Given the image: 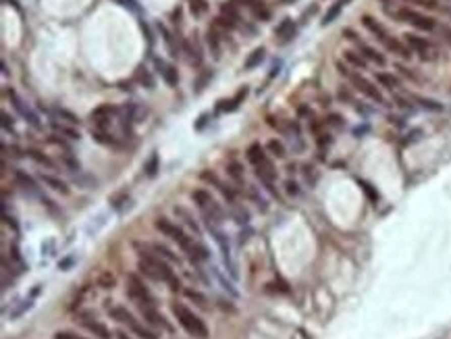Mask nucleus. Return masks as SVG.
I'll return each instance as SVG.
<instances>
[{
  "label": "nucleus",
  "instance_id": "3",
  "mask_svg": "<svg viewBox=\"0 0 451 339\" xmlns=\"http://www.w3.org/2000/svg\"><path fill=\"white\" fill-rule=\"evenodd\" d=\"M391 17H395L397 21H404V23H410L412 27L420 29V31H435L437 29V21L432 17H426L414 9H393L389 13Z\"/></svg>",
  "mask_w": 451,
  "mask_h": 339
},
{
  "label": "nucleus",
  "instance_id": "50",
  "mask_svg": "<svg viewBox=\"0 0 451 339\" xmlns=\"http://www.w3.org/2000/svg\"><path fill=\"white\" fill-rule=\"evenodd\" d=\"M235 216H237V223H248V212L246 210L235 208Z\"/></svg>",
  "mask_w": 451,
  "mask_h": 339
},
{
  "label": "nucleus",
  "instance_id": "51",
  "mask_svg": "<svg viewBox=\"0 0 451 339\" xmlns=\"http://www.w3.org/2000/svg\"><path fill=\"white\" fill-rule=\"evenodd\" d=\"M54 339H83V337H77V335L67 333V331H59V333L54 335Z\"/></svg>",
  "mask_w": 451,
  "mask_h": 339
},
{
  "label": "nucleus",
  "instance_id": "52",
  "mask_svg": "<svg viewBox=\"0 0 451 339\" xmlns=\"http://www.w3.org/2000/svg\"><path fill=\"white\" fill-rule=\"evenodd\" d=\"M328 123H333L335 127H341L343 125V119L339 115H331V117H328Z\"/></svg>",
  "mask_w": 451,
  "mask_h": 339
},
{
  "label": "nucleus",
  "instance_id": "19",
  "mask_svg": "<svg viewBox=\"0 0 451 339\" xmlns=\"http://www.w3.org/2000/svg\"><path fill=\"white\" fill-rule=\"evenodd\" d=\"M248 160H250L254 166H258L260 162H264V160H266L264 148L260 146V144H252V146L248 148Z\"/></svg>",
  "mask_w": 451,
  "mask_h": 339
},
{
  "label": "nucleus",
  "instance_id": "8",
  "mask_svg": "<svg viewBox=\"0 0 451 339\" xmlns=\"http://www.w3.org/2000/svg\"><path fill=\"white\" fill-rule=\"evenodd\" d=\"M140 312L144 314V320L148 325H152V327H156V329H164V331H171V325L166 323V318L156 310V306L154 304H140Z\"/></svg>",
  "mask_w": 451,
  "mask_h": 339
},
{
  "label": "nucleus",
  "instance_id": "35",
  "mask_svg": "<svg viewBox=\"0 0 451 339\" xmlns=\"http://www.w3.org/2000/svg\"><path fill=\"white\" fill-rule=\"evenodd\" d=\"M183 50H185V52L189 54V61H192V63H196V65H198V63L202 61V56H200V50H198L196 46H192V44H189L187 40L183 42Z\"/></svg>",
  "mask_w": 451,
  "mask_h": 339
},
{
  "label": "nucleus",
  "instance_id": "47",
  "mask_svg": "<svg viewBox=\"0 0 451 339\" xmlns=\"http://www.w3.org/2000/svg\"><path fill=\"white\" fill-rule=\"evenodd\" d=\"M206 0H192V13L194 15H202L206 11Z\"/></svg>",
  "mask_w": 451,
  "mask_h": 339
},
{
  "label": "nucleus",
  "instance_id": "17",
  "mask_svg": "<svg viewBox=\"0 0 451 339\" xmlns=\"http://www.w3.org/2000/svg\"><path fill=\"white\" fill-rule=\"evenodd\" d=\"M40 181L42 183H46L48 188H52L54 192H61V194H69V188H67V183L65 181H61L59 177H54V175H48V173H40Z\"/></svg>",
  "mask_w": 451,
  "mask_h": 339
},
{
  "label": "nucleus",
  "instance_id": "13",
  "mask_svg": "<svg viewBox=\"0 0 451 339\" xmlns=\"http://www.w3.org/2000/svg\"><path fill=\"white\" fill-rule=\"evenodd\" d=\"M154 63H156V69L160 71L162 79H164V81L168 83V86H177V81H179V75H177V71H175V67H173V65H168V63H164V61H160V59H156Z\"/></svg>",
  "mask_w": 451,
  "mask_h": 339
},
{
  "label": "nucleus",
  "instance_id": "53",
  "mask_svg": "<svg viewBox=\"0 0 451 339\" xmlns=\"http://www.w3.org/2000/svg\"><path fill=\"white\" fill-rule=\"evenodd\" d=\"M100 283L104 285V287H110L112 283H115V277L112 275H102V279H100Z\"/></svg>",
  "mask_w": 451,
  "mask_h": 339
},
{
  "label": "nucleus",
  "instance_id": "1",
  "mask_svg": "<svg viewBox=\"0 0 451 339\" xmlns=\"http://www.w3.org/2000/svg\"><path fill=\"white\" fill-rule=\"evenodd\" d=\"M135 248L140 250V270H142V273L146 277L154 279V281H164V283H168L171 290L177 292L179 287H181V283L175 277V273L171 270V266L166 264V260L162 256H158L156 252H150L148 246L142 248L140 244H135Z\"/></svg>",
  "mask_w": 451,
  "mask_h": 339
},
{
  "label": "nucleus",
  "instance_id": "28",
  "mask_svg": "<svg viewBox=\"0 0 451 339\" xmlns=\"http://www.w3.org/2000/svg\"><path fill=\"white\" fill-rule=\"evenodd\" d=\"M183 294H185L187 300H192L194 304H198L200 308H208V300H206V296H202L200 292H196V290H185Z\"/></svg>",
  "mask_w": 451,
  "mask_h": 339
},
{
  "label": "nucleus",
  "instance_id": "41",
  "mask_svg": "<svg viewBox=\"0 0 451 339\" xmlns=\"http://www.w3.org/2000/svg\"><path fill=\"white\" fill-rule=\"evenodd\" d=\"M341 3H337V5H333V9L328 11L326 15H324V19H322V25H328V23H333L335 19H337V15H339V11H341Z\"/></svg>",
  "mask_w": 451,
  "mask_h": 339
},
{
  "label": "nucleus",
  "instance_id": "4",
  "mask_svg": "<svg viewBox=\"0 0 451 339\" xmlns=\"http://www.w3.org/2000/svg\"><path fill=\"white\" fill-rule=\"evenodd\" d=\"M154 227L158 229L162 235L171 237L173 242H177V244H179V248H181L183 252H185L189 246H192V242H194V237H187V235H185V231H183L179 225H175L173 221H168V218H156Z\"/></svg>",
  "mask_w": 451,
  "mask_h": 339
},
{
  "label": "nucleus",
  "instance_id": "37",
  "mask_svg": "<svg viewBox=\"0 0 451 339\" xmlns=\"http://www.w3.org/2000/svg\"><path fill=\"white\" fill-rule=\"evenodd\" d=\"M252 11H254V15L258 17L260 21H266V19H270V11H268L262 3H256V5L252 7Z\"/></svg>",
  "mask_w": 451,
  "mask_h": 339
},
{
  "label": "nucleus",
  "instance_id": "36",
  "mask_svg": "<svg viewBox=\"0 0 451 339\" xmlns=\"http://www.w3.org/2000/svg\"><path fill=\"white\" fill-rule=\"evenodd\" d=\"M27 156H29L31 160H36L38 164H46V166H52L50 158H48V156H44L40 150H27Z\"/></svg>",
  "mask_w": 451,
  "mask_h": 339
},
{
  "label": "nucleus",
  "instance_id": "16",
  "mask_svg": "<svg viewBox=\"0 0 451 339\" xmlns=\"http://www.w3.org/2000/svg\"><path fill=\"white\" fill-rule=\"evenodd\" d=\"M385 48L387 50H391V52H395V54H400L402 59H410L412 56V52H410V48L408 46H404L397 38H393V36H389L387 38V42H385Z\"/></svg>",
  "mask_w": 451,
  "mask_h": 339
},
{
  "label": "nucleus",
  "instance_id": "33",
  "mask_svg": "<svg viewBox=\"0 0 451 339\" xmlns=\"http://www.w3.org/2000/svg\"><path fill=\"white\" fill-rule=\"evenodd\" d=\"M92 135H94V140L100 142V144H108V146H115L117 144V140L112 138V135H108L104 129H92Z\"/></svg>",
  "mask_w": 451,
  "mask_h": 339
},
{
  "label": "nucleus",
  "instance_id": "31",
  "mask_svg": "<svg viewBox=\"0 0 451 339\" xmlns=\"http://www.w3.org/2000/svg\"><path fill=\"white\" fill-rule=\"evenodd\" d=\"M262 61H264V48H256L246 61V69H254V67L260 65Z\"/></svg>",
  "mask_w": 451,
  "mask_h": 339
},
{
  "label": "nucleus",
  "instance_id": "11",
  "mask_svg": "<svg viewBox=\"0 0 451 339\" xmlns=\"http://www.w3.org/2000/svg\"><path fill=\"white\" fill-rule=\"evenodd\" d=\"M81 327L85 329V331H90L94 337H100V339H110V331L104 327L102 323H98L96 318H92V316H83L81 318Z\"/></svg>",
  "mask_w": 451,
  "mask_h": 339
},
{
  "label": "nucleus",
  "instance_id": "57",
  "mask_svg": "<svg viewBox=\"0 0 451 339\" xmlns=\"http://www.w3.org/2000/svg\"><path fill=\"white\" fill-rule=\"evenodd\" d=\"M281 3H293V0H281Z\"/></svg>",
  "mask_w": 451,
  "mask_h": 339
},
{
  "label": "nucleus",
  "instance_id": "10",
  "mask_svg": "<svg viewBox=\"0 0 451 339\" xmlns=\"http://www.w3.org/2000/svg\"><path fill=\"white\" fill-rule=\"evenodd\" d=\"M362 25L366 27V29L372 33V36L378 40V42H383V44H385V42H387V38L391 36V33L385 29V25L380 23V21H376L374 17H370V15H364V17H362Z\"/></svg>",
  "mask_w": 451,
  "mask_h": 339
},
{
  "label": "nucleus",
  "instance_id": "39",
  "mask_svg": "<svg viewBox=\"0 0 451 339\" xmlns=\"http://www.w3.org/2000/svg\"><path fill=\"white\" fill-rule=\"evenodd\" d=\"M404 3L418 5V7H422V9H430V11L439 9V0H404Z\"/></svg>",
  "mask_w": 451,
  "mask_h": 339
},
{
  "label": "nucleus",
  "instance_id": "29",
  "mask_svg": "<svg viewBox=\"0 0 451 339\" xmlns=\"http://www.w3.org/2000/svg\"><path fill=\"white\" fill-rule=\"evenodd\" d=\"M266 150L270 152L272 156H276V158H285V154H287V152H285V146H283L279 140H270V142L266 144Z\"/></svg>",
  "mask_w": 451,
  "mask_h": 339
},
{
  "label": "nucleus",
  "instance_id": "45",
  "mask_svg": "<svg viewBox=\"0 0 451 339\" xmlns=\"http://www.w3.org/2000/svg\"><path fill=\"white\" fill-rule=\"evenodd\" d=\"M216 188L220 190V194H222L224 198H227L229 202H235V192H233V190L229 188V185H224V183H220V181H218V185H216Z\"/></svg>",
  "mask_w": 451,
  "mask_h": 339
},
{
  "label": "nucleus",
  "instance_id": "15",
  "mask_svg": "<svg viewBox=\"0 0 451 339\" xmlns=\"http://www.w3.org/2000/svg\"><path fill=\"white\" fill-rule=\"evenodd\" d=\"M358 48H360V54L366 59V61H372L374 65H378V67H383L385 63H387V59L378 52V50H374V48H370L368 44H364V42H360L358 44Z\"/></svg>",
  "mask_w": 451,
  "mask_h": 339
},
{
  "label": "nucleus",
  "instance_id": "27",
  "mask_svg": "<svg viewBox=\"0 0 451 339\" xmlns=\"http://www.w3.org/2000/svg\"><path fill=\"white\" fill-rule=\"evenodd\" d=\"M135 79L140 81L142 86H146V88H154V77L150 75L148 69H144V67H140V69L135 71Z\"/></svg>",
  "mask_w": 451,
  "mask_h": 339
},
{
  "label": "nucleus",
  "instance_id": "42",
  "mask_svg": "<svg viewBox=\"0 0 451 339\" xmlns=\"http://www.w3.org/2000/svg\"><path fill=\"white\" fill-rule=\"evenodd\" d=\"M57 115L63 117V119H67V123H71V125H77L79 123V117H75L73 112H69L65 108H57Z\"/></svg>",
  "mask_w": 451,
  "mask_h": 339
},
{
  "label": "nucleus",
  "instance_id": "55",
  "mask_svg": "<svg viewBox=\"0 0 451 339\" xmlns=\"http://www.w3.org/2000/svg\"><path fill=\"white\" fill-rule=\"evenodd\" d=\"M117 339H131V337L125 331H117Z\"/></svg>",
  "mask_w": 451,
  "mask_h": 339
},
{
  "label": "nucleus",
  "instance_id": "25",
  "mask_svg": "<svg viewBox=\"0 0 451 339\" xmlns=\"http://www.w3.org/2000/svg\"><path fill=\"white\" fill-rule=\"evenodd\" d=\"M160 33L164 36V44H166V48H168V52L173 54V56H177V52H179V48H177V44H175V36L164 27V25H160Z\"/></svg>",
  "mask_w": 451,
  "mask_h": 339
},
{
  "label": "nucleus",
  "instance_id": "6",
  "mask_svg": "<svg viewBox=\"0 0 451 339\" xmlns=\"http://www.w3.org/2000/svg\"><path fill=\"white\" fill-rule=\"evenodd\" d=\"M348 79L352 81V86H354L360 94H364L366 98L374 100V102H378V104H383V102H385L383 94H380V92H378V88H374V83H372V81H368L366 77H362L360 73L350 71V73H348Z\"/></svg>",
  "mask_w": 451,
  "mask_h": 339
},
{
  "label": "nucleus",
  "instance_id": "30",
  "mask_svg": "<svg viewBox=\"0 0 451 339\" xmlns=\"http://www.w3.org/2000/svg\"><path fill=\"white\" fill-rule=\"evenodd\" d=\"M220 13H222V17H227V19H231V21H239V11H237L235 3L220 5Z\"/></svg>",
  "mask_w": 451,
  "mask_h": 339
},
{
  "label": "nucleus",
  "instance_id": "21",
  "mask_svg": "<svg viewBox=\"0 0 451 339\" xmlns=\"http://www.w3.org/2000/svg\"><path fill=\"white\" fill-rule=\"evenodd\" d=\"M274 33H276L279 38H283V40H289V38H293V33H296V25H293L291 19H283L281 25L276 27Z\"/></svg>",
  "mask_w": 451,
  "mask_h": 339
},
{
  "label": "nucleus",
  "instance_id": "9",
  "mask_svg": "<svg viewBox=\"0 0 451 339\" xmlns=\"http://www.w3.org/2000/svg\"><path fill=\"white\" fill-rule=\"evenodd\" d=\"M117 115V108L110 106V104H102L98 106L96 110H92V121L96 123V129H106L110 125V117Z\"/></svg>",
  "mask_w": 451,
  "mask_h": 339
},
{
  "label": "nucleus",
  "instance_id": "5",
  "mask_svg": "<svg viewBox=\"0 0 451 339\" xmlns=\"http://www.w3.org/2000/svg\"><path fill=\"white\" fill-rule=\"evenodd\" d=\"M404 38H406L408 48L414 50V52L418 54L422 61H435L437 59V48H435V44H432L430 40L416 36V33H406Z\"/></svg>",
  "mask_w": 451,
  "mask_h": 339
},
{
  "label": "nucleus",
  "instance_id": "32",
  "mask_svg": "<svg viewBox=\"0 0 451 339\" xmlns=\"http://www.w3.org/2000/svg\"><path fill=\"white\" fill-rule=\"evenodd\" d=\"M131 331H133L137 337H140V339H158V335H156L152 329H148V327H144V325H137V323L131 327Z\"/></svg>",
  "mask_w": 451,
  "mask_h": 339
},
{
  "label": "nucleus",
  "instance_id": "22",
  "mask_svg": "<svg viewBox=\"0 0 451 339\" xmlns=\"http://www.w3.org/2000/svg\"><path fill=\"white\" fill-rule=\"evenodd\" d=\"M412 100H414V102H418L426 110H432V112H441L443 110V104L437 102V100H428V98H422V96H412Z\"/></svg>",
  "mask_w": 451,
  "mask_h": 339
},
{
  "label": "nucleus",
  "instance_id": "34",
  "mask_svg": "<svg viewBox=\"0 0 451 339\" xmlns=\"http://www.w3.org/2000/svg\"><path fill=\"white\" fill-rule=\"evenodd\" d=\"M227 173L237 181V183H244V166H241L239 162H231L227 166Z\"/></svg>",
  "mask_w": 451,
  "mask_h": 339
},
{
  "label": "nucleus",
  "instance_id": "46",
  "mask_svg": "<svg viewBox=\"0 0 451 339\" xmlns=\"http://www.w3.org/2000/svg\"><path fill=\"white\" fill-rule=\"evenodd\" d=\"M63 162H65V164H67L69 168H71L73 173H75V171H79V162H77V160H75V158H73L71 154H63Z\"/></svg>",
  "mask_w": 451,
  "mask_h": 339
},
{
  "label": "nucleus",
  "instance_id": "43",
  "mask_svg": "<svg viewBox=\"0 0 451 339\" xmlns=\"http://www.w3.org/2000/svg\"><path fill=\"white\" fill-rule=\"evenodd\" d=\"M175 212L183 216V221H185V225H189V227H192L194 231H198V223L194 221V218H192V216H189V212H187V210H183V208H175Z\"/></svg>",
  "mask_w": 451,
  "mask_h": 339
},
{
  "label": "nucleus",
  "instance_id": "49",
  "mask_svg": "<svg viewBox=\"0 0 451 339\" xmlns=\"http://www.w3.org/2000/svg\"><path fill=\"white\" fill-rule=\"evenodd\" d=\"M343 38H348L350 42L360 44V40H358V36H356V31H354V29H343Z\"/></svg>",
  "mask_w": 451,
  "mask_h": 339
},
{
  "label": "nucleus",
  "instance_id": "18",
  "mask_svg": "<svg viewBox=\"0 0 451 339\" xmlns=\"http://www.w3.org/2000/svg\"><path fill=\"white\" fill-rule=\"evenodd\" d=\"M246 96H248V88H241V90L229 100V102H218V108H220V110H227V112H233V110H237V106H239L241 102H244V98H246Z\"/></svg>",
  "mask_w": 451,
  "mask_h": 339
},
{
  "label": "nucleus",
  "instance_id": "56",
  "mask_svg": "<svg viewBox=\"0 0 451 339\" xmlns=\"http://www.w3.org/2000/svg\"><path fill=\"white\" fill-rule=\"evenodd\" d=\"M5 3H11V5H13L15 9H17V0H5Z\"/></svg>",
  "mask_w": 451,
  "mask_h": 339
},
{
  "label": "nucleus",
  "instance_id": "14",
  "mask_svg": "<svg viewBox=\"0 0 451 339\" xmlns=\"http://www.w3.org/2000/svg\"><path fill=\"white\" fill-rule=\"evenodd\" d=\"M108 314H110L112 320H117V323H123V325H127V327H133V325H135L133 314H131L125 306H112V308H108Z\"/></svg>",
  "mask_w": 451,
  "mask_h": 339
},
{
  "label": "nucleus",
  "instance_id": "20",
  "mask_svg": "<svg viewBox=\"0 0 451 339\" xmlns=\"http://www.w3.org/2000/svg\"><path fill=\"white\" fill-rule=\"evenodd\" d=\"M376 81L380 83L383 88H389V90H397L400 88V79H397L395 75H391V73H376Z\"/></svg>",
  "mask_w": 451,
  "mask_h": 339
},
{
  "label": "nucleus",
  "instance_id": "2",
  "mask_svg": "<svg viewBox=\"0 0 451 339\" xmlns=\"http://www.w3.org/2000/svg\"><path fill=\"white\" fill-rule=\"evenodd\" d=\"M173 314L179 320V325L192 335V337H198V339H206L208 337V329L204 325V320L200 316H196L189 308H185L183 304H173L171 306Z\"/></svg>",
  "mask_w": 451,
  "mask_h": 339
},
{
  "label": "nucleus",
  "instance_id": "24",
  "mask_svg": "<svg viewBox=\"0 0 451 339\" xmlns=\"http://www.w3.org/2000/svg\"><path fill=\"white\" fill-rule=\"evenodd\" d=\"M15 179H17V183H21L25 190H29V192H38V185H36V181H33L27 173H23V171H17V173H15Z\"/></svg>",
  "mask_w": 451,
  "mask_h": 339
},
{
  "label": "nucleus",
  "instance_id": "23",
  "mask_svg": "<svg viewBox=\"0 0 451 339\" xmlns=\"http://www.w3.org/2000/svg\"><path fill=\"white\" fill-rule=\"evenodd\" d=\"M343 59L348 61L350 65H354L356 69H366V59H364L362 54H358V52H354V50H345Z\"/></svg>",
  "mask_w": 451,
  "mask_h": 339
},
{
  "label": "nucleus",
  "instance_id": "48",
  "mask_svg": "<svg viewBox=\"0 0 451 339\" xmlns=\"http://www.w3.org/2000/svg\"><path fill=\"white\" fill-rule=\"evenodd\" d=\"M285 188H287V194L289 196H300V185L296 181H287Z\"/></svg>",
  "mask_w": 451,
  "mask_h": 339
},
{
  "label": "nucleus",
  "instance_id": "12",
  "mask_svg": "<svg viewBox=\"0 0 451 339\" xmlns=\"http://www.w3.org/2000/svg\"><path fill=\"white\" fill-rule=\"evenodd\" d=\"M9 98L13 100L15 108L19 110V112H21V115H23V117L27 119V121H29V123H31L33 127H36V129H40V121H38V117H36V115H33V112L29 110V106H25V102H23V100H21L19 96H17L15 92H9Z\"/></svg>",
  "mask_w": 451,
  "mask_h": 339
},
{
  "label": "nucleus",
  "instance_id": "54",
  "mask_svg": "<svg viewBox=\"0 0 451 339\" xmlns=\"http://www.w3.org/2000/svg\"><path fill=\"white\" fill-rule=\"evenodd\" d=\"M3 127L5 129H13V119L7 112H3Z\"/></svg>",
  "mask_w": 451,
  "mask_h": 339
},
{
  "label": "nucleus",
  "instance_id": "44",
  "mask_svg": "<svg viewBox=\"0 0 451 339\" xmlns=\"http://www.w3.org/2000/svg\"><path fill=\"white\" fill-rule=\"evenodd\" d=\"M360 188H362V192L366 194V196H368V198H370L372 202H376V200H378V194H376V192L372 190V185H370V183H366V181H360Z\"/></svg>",
  "mask_w": 451,
  "mask_h": 339
},
{
  "label": "nucleus",
  "instance_id": "38",
  "mask_svg": "<svg viewBox=\"0 0 451 339\" xmlns=\"http://www.w3.org/2000/svg\"><path fill=\"white\" fill-rule=\"evenodd\" d=\"M52 127H54L59 133L67 135L69 140H79V133H77L75 129H71V127H65V125H59V123H52Z\"/></svg>",
  "mask_w": 451,
  "mask_h": 339
},
{
  "label": "nucleus",
  "instance_id": "26",
  "mask_svg": "<svg viewBox=\"0 0 451 339\" xmlns=\"http://www.w3.org/2000/svg\"><path fill=\"white\" fill-rule=\"evenodd\" d=\"M150 248H152L156 254H158V256H162L164 260H168V262H179V258H177L175 254H173L166 246H162V244H154V246H150Z\"/></svg>",
  "mask_w": 451,
  "mask_h": 339
},
{
  "label": "nucleus",
  "instance_id": "40",
  "mask_svg": "<svg viewBox=\"0 0 451 339\" xmlns=\"http://www.w3.org/2000/svg\"><path fill=\"white\" fill-rule=\"evenodd\" d=\"M144 171H146V175H148V177H154V175H156V171H158V156L152 154V156H150V160L146 162V168H144Z\"/></svg>",
  "mask_w": 451,
  "mask_h": 339
},
{
  "label": "nucleus",
  "instance_id": "7",
  "mask_svg": "<svg viewBox=\"0 0 451 339\" xmlns=\"http://www.w3.org/2000/svg\"><path fill=\"white\" fill-rule=\"evenodd\" d=\"M127 294L137 306H140V304H154V298L150 296V292L146 290V285L140 281L137 275L127 277Z\"/></svg>",
  "mask_w": 451,
  "mask_h": 339
}]
</instances>
